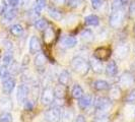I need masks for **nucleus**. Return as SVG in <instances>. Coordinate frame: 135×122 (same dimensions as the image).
<instances>
[{
  "mask_svg": "<svg viewBox=\"0 0 135 122\" xmlns=\"http://www.w3.org/2000/svg\"><path fill=\"white\" fill-rule=\"evenodd\" d=\"M94 122H110V118L106 114L105 115H100L95 117Z\"/></svg>",
  "mask_w": 135,
  "mask_h": 122,
  "instance_id": "obj_36",
  "label": "nucleus"
},
{
  "mask_svg": "<svg viewBox=\"0 0 135 122\" xmlns=\"http://www.w3.org/2000/svg\"><path fill=\"white\" fill-rule=\"evenodd\" d=\"M74 122H86V120H85V118H84L83 115H78L76 117Z\"/></svg>",
  "mask_w": 135,
  "mask_h": 122,
  "instance_id": "obj_41",
  "label": "nucleus"
},
{
  "mask_svg": "<svg viewBox=\"0 0 135 122\" xmlns=\"http://www.w3.org/2000/svg\"><path fill=\"white\" fill-rule=\"evenodd\" d=\"M53 2H54L56 5H62L65 2V0H53Z\"/></svg>",
  "mask_w": 135,
  "mask_h": 122,
  "instance_id": "obj_42",
  "label": "nucleus"
},
{
  "mask_svg": "<svg viewBox=\"0 0 135 122\" xmlns=\"http://www.w3.org/2000/svg\"><path fill=\"white\" fill-rule=\"evenodd\" d=\"M34 26H35V27H36L37 30H39V31H45V30L47 29L48 22L45 18H39V20H37L35 21Z\"/></svg>",
  "mask_w": 135,
  "mask_h": 122,
  "instance_id": "obj_30",
  "label": "nucleus"
},
{
  "mask_svg": "<svg viewBox=\"0 0 135 122\" xmlns=\"http://www.w3.org/2000/svg\"><path fill=\"white\" fill-rule=\"evenodd\" d=\"M0 122H12V115L9 112H3L0 115Z\"/></svg>",
  "mask_w": 135,
  "mask_h": 122,
  "instance_id": "obj_34",
  "label": "nucleus"
},
{
  "mask_svg": "<svg viewBox=\"0 0 135 122\" xmlns=\"http://www.w3.org/2000/svg\"><path fill=\"white\" fill-rule=\"evenodd\" d=\"M111 54H112L111 49H109L107 47H99L95 50L94 57L99 59L100 61H106L110 58Z\"/></svg>",
  "mask_w": 135,
  "mask_h": 122,
  "instance_id": "obj_8",
  "label": "nucleus"
},
{
  "mask_svg": "<svg viewBox=\"0 0 135 122\" xmlns=\"http://www.w3.org/2000/svg\"><path fill=\"white\" fill-rule=\"evenodd\" d=\"M66 87L62 86V85H57L53 90H54V97L57 99H64L66 96Z\"/></svg>",
  "mask_w": 135,
  "mask_h": 122,
  "instance_id": "obj_19",
  "label": "nucleus"
},
{
  "mask_svg": "<svg viewBox=\"0 0 135 122\" xmlns=\"http://www.w3.org/2000/svg\"><path fill=\"white\" fill-rule=\"evenodd\" d=\"M9 31H10L11 35H13L14 37H20L21 35L23 34V27H21L20 25H18V24L11 26Z\"/></svg>",
  "mask_w": 135,
  "mask_h": 122,
  "instance_id": "obj_26",
  "label": "nucleus"
},
{
  "mask_svg": "<svg viewBox=\"0 0 135 122\" xmlns=\"http://www.w3.org/2000/svg\"><path fill=\"white\" fill-rule=\"evenodd\" d=\"M135 82V75L131 72V71H124L119 79H118V83L119 87L123 88H128L132 87Z\"/></svg>",
  "mask_w": 135,
  "mask_h": 122,
  "instance_id": "obj_3",
  "label": "nucleus"
},
{
  "mask_svg": "<svg viewBox=\"0 0 135 122\" xmlns=\"http://www.w3.org/2000/svg\"><path fill=\"white\" fill-rule=\"evenodd\" d=\"M111 103L112 101L106 98V97H99L95 101V108L98 113H101V115H105L104 113L107 112L111 108Z\"/></svg>",
  "mask_w": 135,
  "mask_h": 122,
  "instance_id": "obj_4",
  "label": "nucleus"
},
{
  "mask_svg": "<svg viewBox=\"0 0 135 122\" xmlns=\"http://www.w3.org/2000/svg\"><path fill=\"white\" fill-rule=\"evenodd\" d=\"M55 35H54V31L53 29L51 27H47L45 30V34H44V40L47 44H51L53 41H54Z\"/></svg>",
  "mask_w": 135,
  "mask_h": 122,
  "instance_id": "obj_24",
  "label": "nucleus"
},
{
  "mask_svg": "<svg viewBox=\"0 0 135 122\" xmlns=\"http://www.w3.org/2000/svg\"><path fill=\"white\" fill-rule=\"evenodd\" d=\"M93 88H95V91L99 92H103V91H108L109 88H111V86L109 85V82L103 79H98V81H94L93 83Z\"/></svg>",
  "mask_w": 135,
  "mask_h": 122,
  "instance_id": "obj_18",
  "label": "nucleus"
},
{
  "mask_svg": "<svg viewBox=\"0 0 135 122\" xmlns=\"http://www.w3.org/2000/svg\"><path fill=\"white\" fill-rule=\"evenodd\" d=\"M81 39L84 41L85 43H91L93 41L95 40V36L93 34V32L90 30H84L81 33Z\"/></svg>",
  "mask_w": 135,
  "mask_h": 122,
  "instance_id": "obj_25",
  "label": "nucleus"
},
{
  "mask_svg": "<svg viewBox=\"0 0 135 122\" xmlns=\"http://www.w3.org/2000/svg\"><path fill=\"white\" fill-rule=\"evenodd\" d=\"M70 67L75 73H77L80 76H85L90 69L88 61H86L81 56H75L72 58V60L70 62Z\"/></svg>",
  "mask_w": 135,
  "mask_h": 122,
  "instance_id": "obj_1",
  "label": "nucleus"
},
{
  "mask_svg": "<svg viewBox=\"0 0 135 122\" xmlns=\"http://www.w3.org/2000/svg\"><path fill=\"white\" fill-rule=\"evenodd\" d=\"M46 56L43 54V53H38L37 56L35 57V66L37 68H43L45 65H46Z\"/></svg>",
  "mask_w": 135,
  "mask_h": 122,
  "instance_id": "obj_20",
  "label": "nucleus"
},
{
  "mask_svg": "<svg viewBox=\"0 0 135 122\" xmlns=\"http://www.w3.org/2000/svg\"><path fill=\"white\" fill-rule=\"evenodd\" d=\"M34 105H35L34 101L28 100V101H27L25 103V109L27 110V111H31V110H33V108H34Z\"/></svg>",
  "mask_w": 135,
  "mask_h": 122,
  "instance_id": "obj_39",
  "label": "nucleus"
},
{
  "mask_svg": "<svg viewBox=\"0 0 135 122\" xmlns=\"http://www.w3.org/2000/svg\"><path fill=\"white\" fill-rule=\"evenodd\" d=\"M124 17H125V12L122 8L117 9V10H112V13H111L110 18H109L110 26L113 29H118L122 25Z\"/></svg>",
  "mask_w": 135,
  "mask_h": 122,
  "instance_id": "obj_2",
  "label": "nucleus"
},
{
  "mask_svg": "<svg viewBox=\"0 0 135 122\" xmlns=\"http://www.w3.org/2000/svg\"><path fill=\"white\" fill-rule=\"evenodd\" d=\"M84 22H85L86 26L97 27V26H99V24H100V18H99L98 15H95V14H90V15H88V16L84 18Z\"/></svg>",
  "mask_w": 135,
  "mask_h": 122,
  "instance_id": "obj_21",
  "label": "nucleus"
},
{
  "mask_svg": "<svg viewBox=\"0 0 135 122\" xmlns=\"http://www.w3.org/2000/svg\"><path fill=\"white\" fill-rule=\"evenodd\" d=\"M20 0H8V3L11 7H15L20 4Z\"/></svg>",
  "mask_w": 135,
  "mask_h": 122,
  "instance_id": "obj_40",
  "label": "nucleus"
},
{
  "mask_svg": "<svg viewBox=\"0 0 135 122\" xmlns=\"http://www.w3.org/2000/svg\"><path fill=\"white\" fill-rule=\"evenodd\" d=\"M48 12H49V15L55 20H62V13H61L59 10H57L55 7H49L48 8Z\"/></svg>",
  "mask_w": 135,
  "mask_h": 122,
  "instance_id": "obj_27",
  "label": "nucleus"
},
{
  "mask_svg": "<svg viewBox=\"0 0 135 122\" xmlns=\"http://www.w3.org/2000/svg\"><path fill=\"white\" fill-rule=\"evenodd\" d=\"M120 2H121V4L123 5V6H125V5H127V4H129L130 2H131V0H119Z\"/></svg>",
  "mask_w": 135,
  "mask_h": 122,
  "instance_id": "obj_43",
  "label": "nucleus"
},
{
  "mask_svg": "<svg viewBox=\"0 0 135 122\" xmlns=\"http://www.w3.org/2000/svg\"><path fill=\"white\" fill-rule=\"evenodd\" d=\"M47 0H36L34 4V12L36 14H40L43 9L46 7Z\"/></svg>",
  "mask_w": 135,
  "mask_h": 122,
  "instance_id": "obj_22",
  "label": "nucleus"
},
{
  "mask_svg": "<svg viewBox=\"0 0 135 122\" xmlns=\"http://www.w3.org/2000/svg\"><path fill=\"white\" fill-rule=\"evenodd\" d=\"M54 101V90L52 88H45L41 95V102L43 105L49 106Z\"/></svg>",
  "mask_w": 135,
  "mask_h": 122,
  "instance_id": "obj_6",
  "label": "nucleus"
},
{
  "mask_svg": "<svg viewBox=\"0 0 135 122\" xmlns=\"http://www.w3.org/2000/svg\"><path fill=\"white\" fill-rule=\"evenodd\" d=\"M76 44H77V40L75 37H72V36H66L61 39V46L63 48L70 49V48L75 47Z\"/></svg>",
  "mask_w": 135,
  "mask_h": 122,
  "instance_id": "obj_14",
  "label": "nucleus"
},
{
  "mask_svg": "<svg viewBox=\"0 0 135 122\" xmlns=\"http://www.w3.org/2000/svg\"><path fill=\"white\" fill-rule=\"evenodd\" d=\"M105 71H106V74L110 76V77H113L118 73V66H117V63L114 60L109 61V63L107 64V66L105 68Z\"/></svg>",
  "mask_w": 135,
  "mask_h": 122,
  "instance_id": "obj_15",
  "label": "nucleus"
},
{
  "mask_svg": "<svg viewBox=\"0 0 135 122\" xmlns=\"http://www.w3.org/2000/svg\"><path fill=\"white\" fill-rule=\"evenodd\" d=\"M89 67L90 69H93V71L95 72V73H98V74H100L102 73L103 71H104V65H103V62L100 61L99 59H97L95 57H93V58H90V60H89Z\"/></svg>",
  "mask_w": 135,
  "mask_h": 122,
  "instance_id": "obj_11",
  "label": "nucleus"
},
{
  "mask_svg": "<svg viewBox=\"0 0 135 122\" xmlns=\"http://www.w3.org/2000/svg\"><path fill=\"white\" fill-rule=\"evenodd\" d=\"M9 77H11L10 76V71H9V69L7 68V66L5 65H2L1 67H0V78L2 79V81L7 79V78H9Z\"/></svg>",
  "mask_w": 135,
  "mask_h": 122,
  "instance_id": "obj_31",
  "label": "nucleus"
},
{
  "mask_svg": "<svg viewBox=\"0 0 135 122\" xmlns=\"http://www.w3.org/2000/svg\"><path fill=\"white\" fill-rule=\"evenodd\" d=\"M14 88H15V79L12 77H9L2 82V91L5 95H9L13 91Z\"/></svg>",
  "mask_w": 135,
  "mask_h": 122,
  "instance_id": "obj_12",
  "label": "nucleus"
},
{
  "mask_svg": "<svg viewBox=\"0 0 135 122\" xmlns=\"http://www.w3.org/2000/svg\"><path fill=\"white\" fill-rule=\"evenodd\" d=\"M121 98V88L120 87L114 86L112 88H109V99L111 101L116 102Z\"/></svg>",
  "mask_w": 135,
  "mask_h": 122,
  "instance_id": "obj_16",
  "label": "nucleus"
},
{
  "mask_svg": "<svg viewBox=\"0 0 135 122\" xmlns=\"http://www.w3.org/2000/svg\"><path fill=\"white\" fill-rule=\"evenodd\" d=\"M90 1H91V5L95 9H99L104 3V0H90Z\"/></svg>",
  "mask_w": 135,
  "mask_h": 122,
  "instance_id": "obj_37",
  "label": "nucleus"
},
{
  "mask_svg": "<svg viewBox=\"0 0 135 122\" xmlns=\"http://www.w3.org/2000/svg\"><path fill=\"white\" fill-rule=\"evenodd\" d=\"M62 116L61 109L57 106L52 107L45 112V120L47 122H59Z\"/></svg>",
  "mask_w": 135,
  "mask_h": 122,
  "instance_id": "obj_5",
  "label": "nucleus"
},
{
  "mask_svg": "<svg viewBox=\"0 0 135 122\" xmlns=\"http://www.w3.org/2000/svg\"><path fill=\"white\" fill-rule=\"evenodd\" d=\"M28 93H30V88H28V87H27V85H25V83L20 85L18 88H17V92H16L17 102L20 104H25L27 101Z\"/></svg>",
  "mask_w": 135,
  "mask_h": 122,
  "instance_id": "obj_7",
  "label": "nucleus"
},
{
  "mask_svg": "<svg viewBox=\"0 0 135 122\" xmlns=\"http://www.w3.org/2000/svg\"><path fill=\"white\" fill-rule=\"evenodd\" d=\"M134 32H135V27H134Z\"/></svg>",
  "mask_w": 135,
  "mask_h": 122,
  "instance_id": "obj_44",
  "label": "nucleus"
},
{
  "mask_svg": "<svg viewBox=\"0 0 135 122\" xmlns=\"http://www.w3.org/2000/svg\"><path fill=\"white\" fill-rule=\"evenodd\" d=\"M65 2L68 6L75 8V7H78L82 3H84V0H65Z\"/></svg>",
  "mask_w": 135,
  "mask_h": 122,
  "instance_id": "obj_33",
  "label": "nucleus"
},
{
  "mask_svg": "<svg viewBox=\"0 0 135 122\" xmlns=\"http://www.w3.org/2000/svg\"><path fill=\"white\" fill-rule=\"evenodd\" d=\"M129 50H130V47H129L128 44H123V45L118 46L117 49H116V51H115L116 57H117L119 60H123V59H125V58L128 56Z\"/></svg>",
  "mask_w": 135,
  "mask_h": 122,
  "instance_id": "obj_10",
  "label": "nucleus"
},
{
  "mask_svg": "<svg viewBox=\"0 0 135 122\" xmlns=\"http://www.w3.org/2000/svg\"><path fill=\"white\" fill-rule=\"evenodd\" d=\"M134 115H135V112H134Z\"/></svg>",
  "mask_w": 135,
  "mask_h": 122,
  "instance_id": "obj_45",
  "label": "nucleus"
},
{
  "mask_svg": "<svg viewBox=\"0 0 135 122\" xmlns=\"http://www.w3.org/2000/svg\"><path fill=\"white\" fill-rule=\"evenodd\" d=\"M3 15H4V18L7 20L8 21L12 20L16 16V9H15V7H10V8L7 7L6 10L3 13Z\"/></svg>",
  "mask_w": 135,
  "mask_h": 122,
  "instance_id": "obj_28",
  "label": "nucleus"
},
{
  "mask_svg": "<svg viewBox=\"0 0 135 122\" xmlns=\"http://www.w3.org/2000/svg\"><path fill=\"white\" fill-rule=\"evenodd\" d=\"M69 81H70V73L68 70L63 69L58 75V82L64 87H67Z\"/></svg>",
  "mask_w": 135,
  "mask_h": 122,
  "instance_id": "obj_17",
  "label": "nucleus"
},
{
  "mask_svg": "<svg viewBox=\"0 0 135 122\" xmlns=\"http://www.w3.org/2000/svg\"><path fill=\"white\" fill-rule=\"evenodd\" d=\"M11 100L6 97H2L0 98V108L3 110H9L11 109Z\"/></svg>",
  "mask_w": 135,
  "mask_h": 122,
  "instance_id": "obj_29",
  "label": "nucleus"
},
{
  "mask_svg": "<svg viewBox=\"0 0 135 122\" xmlns=\"http://www.w3.org/2000/svg\"><path fill=\"white\" fill-rule=\"evenodd\" d=\"M71 95H72V97H73L74 99H77V100L84 95V93H83V88L80 87V85H77V83H76V85H74V86L72 87Z\"/></svg>",
  "mask_w": 135,
  "mask_h": 122,
  "instance_id": "obj_23",
  "label": "nucleus"
},
{
  "mask_svg": "<svg viewBox=\"0 0 135 122\" xmlns=\"http://www.w3.org/2000/svg\"><path fill=\"white\" fill-rule=\"evenodd\" d=\"M28 51L31 54H38L41 51V42L37 36H33L30 40Z\"/></svg>",
  "mask_w": 135,
  "mask_h": 122,
  "instance_id": "obj_9",
  "label": "nucleus"
},
{
  "mask_svg": "<svg viewBox=\"0 0 135 122\" xmlns=\"http://www.w3.org/2000/svg\"><path fill=\"white\" fill-rule=\"evenodd\" d=\"M126 103H128V104H135V88L132 90V91L129 93V95L127 96V98H126Z\"/></svg>",
  "mask_w": 135,
  "mask_h": 122,
  "instance_id": "obj_35",
  "label": "nucleus"
},
{
  "mask_svg": "<svg viewBox=\"0 0 135 122\" xmlns=\"http://www.w3.org/2000/svg\"><path fill=\"white\" fill-rule=\"evenodd\" d=\"M93 103V98L91 96L86 94V95H83L81 98L78 99V102H77V105L80 110H85L86 108H88Z\"/></svg>",
  "mask_w": 135,
  "mask_h": 122,
  "instance_id": "obj_13",
  "label": "nucleus"
},
{
  "mask_svg": "<svg viewBox=\"0 0 135 122\" xmlns=\"http://www.w3.org/2000/svg\"><path fill=\"white\" fill-rule=\"evenodd\" d=\"M128 11H129V15H130V16H134L135 15V0L130 2Z\"/></svg>",
  "mask_w": 135,
  "mask_h": 122,
  "instance_id": "obj_38",
  "label": "nucleus"
},
{
  "mask_svg": "<svg viewBox=\"0 0 135 122\" xmlns=\"http://www.w3.org/2000/svg\"><path fill=\"white\" fill-rule=\"evenodd\" d=\"M13 62V55L11 54V52H7L3 57V65L8 66Z\"/></svg>",
  "mask_w": 135,
  "mask_h": 122,
  "instance_id": "obj_32",
  "label": "nucleus"
}]
</instances>
